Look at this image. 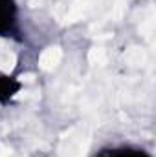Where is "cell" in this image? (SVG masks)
Here are the masks:
<instances>
[{
    "label": "cell",
    "instance_id": "obj_3",
    "mask_svg": "<svg viewBox=\"0 0 156 157\" xmlns=\"http://www.w3.org/2000/svg\"><path fill=\"white\" fill-rule=\"evenodd\" d=\"M90 60H92L94 64H103V62L107 60V53H105V49H101V48H94V49L90 51Z\"/></svg>",
    "mask_w": 156,
    "mask_h": 157
},
{
    "label": "cell",
    "instance_id": "obj_1",
    "mask_svg": "<svg viewBox=\"0 0 156 157\" xmlns=\"http://www.w3.org/2000/svg\"><path fill=\"white\" fill-rule=\"evenodd\" d=\"M61 57H63V53H61V49L59 48H48V49H44L42 51V55H40L39 59V64L42 70H53L59 62H61Z\"/></svg>",
    "mask_w": 156,
    "mask_h": 157
},
{
    "label": "cell",
    "instance_id": "obj_2",
    "mask_svg": "<svg viewBox=\"0 0 156 157\" xmlns=\"http://www.w3.org/2000/svg\"><path fill=\"white\" fill-rule=\"evenodd\" d=\"M125 57H127V60H129L130 64H134V66H138V64H143V62H145V53H143L142 49H138V48H132Z\"/></svg>",
    "mask_w": 156,
    "mask_h": 157
}]
</instances>
